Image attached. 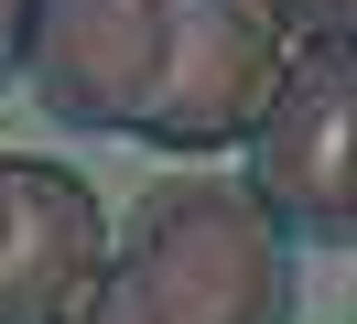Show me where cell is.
<instances>
[{"instance_id":"cell-1","label":"cell","mask_w":357,"mask_h":324,"mask_svg":"<svg viewBox=\"0 0 357 324\" xmlns=\"http://www.w3.org/2000/svg\"><path fill=\"white\" fill-rule=\"evenodd\" d=\"M282 54L260 0H22V86L98 141H249Z\"/></svg>"},{"instance_id":"cell-2","label":"cell","mask_w":357,"mask_h":324,"mask_svg":"<svg viewBox=\"0 0 357 324\" xmlns=\"http://www.w3.org/2000/svg\"><path fill=\"white\" fill-rule=\"evenodd\" d=\"M66 324H292V238L227 173H162Z\"/></svg>"},{"instance_id":"cell-3","label":"cell","mask_w":357,"mask_h":324,"mask_svg":"<svg viewBox=\"0 0 357 324\" xmlns=\"http://www.w3.org/2000/svg\"><path fill=\"white\" fill-rule=\"evenodd\" d=\"M347 141H357V65H347V43H292L271 98H260V119H249L238 194L282 238L347 249L357 238V151Z\"/></svg>"},{"instance_id":"cell-4","label":"cell","mask_w":357,"mask_h":324,"mask_svg":"<svg viewBox=\"0 0 357 324\" xmlns=\"http://www.w3.org/2000/svg\"><path fill=\"white\" fill-rule=\"evenodd\" d=\"M98 249H109V216L87 173L0 151V324H66Z\"/></svg>"},{"instance_id":"cell-5","label":"cell","mask_w":357,"mask_h":324,"mask_svg":"<svg viewBox=\"0 0 357 324\" xmlns=\"http://www.w3.org/2000/svg\"><path fill=\"white\" fill-rule=\"evenodd\" d=\"M260 11H271V33H282V43H347L357 0H260Z\"/></svg>"},{"instance_id":"cell-6","label":"cell","mask_w":357,"mask_h":324,"mask_svg":"<svg viewBox=\"0 0 357 324\" xmlns=\"http://www.w3.org/2000/svg\"><path fill=\"white\" fill-rule=\"evenodd\" d=\"M22 76V0H0V86Z\"/></svg>"}]
</instances>
